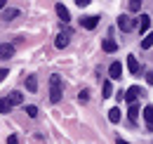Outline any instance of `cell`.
<instances>
[{"label": "cell", "instance_id": "1", "mask_svg": "<svg viewBox=\"0 0 153 144\" xmlns=\"http://www.w3.org/2000/svg\"><path fill=\"white\" fill-rule=\"evenodd\" d=\"M61 94H64V83H61V76H50V102H54L57 104L59 99H61Z\"/></svg>", "mask_w": 153, "mask_h": 144}, {"label": "cell", "instance_id": "2", "mask_svg": "<svg viewBox=\"0 0 153 144\" xmlns=\"http://www.w3.org/2000/svg\"><path fill=\"white\" fill-rule=\"evenodd\" d=\"M118 26H120V31H125V33H130L134 26H137V21H134L130 14H120L118 17Z\"/></svg>", "mask_w": 153, "mask_h": 144}, {"label": "cell", "instance_id": "3", "mask_svg": "<svg viewBox=\"0 0 153 144\" xmlns=\"http://www.w3.org/2000/svg\"><path fill=\"white\" fill-rule=\"evenodd\" d=\"M68 43H71V31H61L57 36V40H54V47H57V50H64Z\"/></svg>", "mask_w": 153, "mask_h": 144}, {"label": "cell", "instance_id": "4", "mask_svg": "<svg viewBox=\"0 0 153 144\" xmlns=\"http://www.w3.org/2000/svg\"><path fill=\"white\" fill-rule=\"evenodd\" d=\"M141 94H144V90H141V88H139V85H132V88H130V90L125 92V99H127V102H130V104H134V102H137V99H139V97H141Z\"/></svg>", "mask_w": 153, "mask_h": 144}, {"label": "cell", "instance_id": "5", "mask_svg": "<svg viewBox=\"0 0 153 144\" xmlns=\"http://www.w3.org/2000/svg\"><path fill=\"white\" fill-rule=\"evenodd\" d=\"M80 24H82V28L92 31V28H97V24H99V17H94V14H87V17L80 19Z\"/></svg>", "mask_w": 153, "mask_h": 144}, {"label": "cell", "instance_id": "6", "mask_svg": "<svg viewBox=\"0 0 153 144\" xmlns=\"http://www.w3.org/2000/svg\"><path fill=\"white\" fill-rule=\"evenodd\" d=\"M108 76H111V80H120V76H123V64H120V62H113V64L108 66Z\"/></svg>", "mask_w": 153, "mask_h": 144}, {"label": "cell", "instance_id": "7", "mask_svg": "<svg viewBox=\"0 0 153 144\" xmlns=\"http://www.w3.org/2000/svg\"><path fill=\"white\" fill-rule=\"evenodd\" d=\"M54 10H57L59 19H61L64 24H68V21H71V14H68V10L64 7V2H57V5H54Z\"/></svg>", "mask_w": 153, "mask_h": 144}, {"label": "cell", "instance_id": "8", "mask_svg": "<svg viewBox=\"0 0 153 144\" xmlns=\"http://www.w3.org/2000/svg\"><path fill=\"white\" fill-rule=\"evenodd\" d=\"M144 123H146V128L153 132V106H151V104L144 106Z\"/></svg>", "mask_w": 153, "mask_h": 144}, {"label": "cell", "instance_id": "9", "mask_svg": "<svg viewBox=\"0 0 153 144\" xmlns=\"http://www.w3.org/2000/svg\"><path fill=\"white\" fill-rule=\"evenodd\" d=\"M149 26H151V17H149V14H141V17H139V31H141V33H146V31H149Z\"/></svg>", "mask_w": 153, "mask_h": 144}, {"label": "cell", "instance_id": "10", "mask_svg": "<svg viewBox=\"0 0 153 144\" xmlns=\"http://www.w3.org/2000/svg\"><path fill=\"white\" fill-rule=\"evenodd\" d=\"M14 54V45H0V59H10Z\"/></svg>", "mask_w": 153, "mask_h": 144}, {"label": "cell", "instance_id": "11", "mask_svg": "<svg viewBox=\"0 0 153 144\" xmlns=\"http://www.w3.org/2000/svg\"><path fill=\"white\" fill-rule=\"evenodd\" d=\"M101 47H104V52H115V50H118V43H115L113 38H106Z\"/></svg>", "mask_w": 153, "mask_h": 144}, {"label": "cell", "instance_id": "12", "mask_svg": "<svg viewBox=\"0 0 153 144\" xmlns=\"http://www.w3.org/2000/svg\"><path fill=\"white\" fill-rule=\"evenodd\" d=\"M10 102H12V106H17V104L24 102V94H21L19 90H12V92H10Z\"/></svg>", "mask_w": 153, "mask_h": 144}, {"label": "cell", "instance_id": "13", "mask_svg": "<svg viewBox=\"0 0 153 144\" xmlns=\"http://www.w3.org/2000/svg\"><path fill=\"white\" fill-rule=\"evenodd\" d=\"M127 69H130L132 73H139V62H137V57H134V54L127 57Z\"/></svg>", "mask_w": 153, "mask_h": 144}, {"label": "cell", "instance_id": "14", "mask_svg": "<svg viewBox=\"0 0 153 144\" xmlns=\"http://www.w3.org/2000/svg\"><path fill=\"white\" fill-rule=\"evenodd\" d=\"M12 111V102H10V97H2L0 99V113H10Z\"/></svg>", "mask_w": 153, "mask_h": 144}, {"label": "cell", "instance_id": "15", "mask_svg": "<svg viewBox=\"0 0 153 144\" xmlns=\"http://www.w3.org/2000/svg\"><path fill=\"white\" fill-rule=\"evenodd\" d=\"M26 88L31 92H36L38 90V78H36V76H26Z\"/></svg>", "mask_w": 153, "mask_h": 144}, {"label": "cell", "instance_id": "16", "mask_svg": "<svg viewBox=\"0 0 153 144\" xmlns=\"http://www.w3.org/2000/svg\"><path fill=\"white\" fill-rule=\"evenodd\" d=\"M101 90H104V94H101L104 99L111 97V94H113V85H111V80H104V88H101Z\"/></svg>", "mask_w": 153, "mask_h": 144}, {"label": "cell", "instance_id": "17", "mask_svg": "<svg viewBox=\"0 0 153 144\" xmlns=\"http://www.w3.org/2000/svg\"><path fill=\"white\" fill-rule=\"evenodd\" d=\"M108 121H111V123H118V121H120V109L118 106L108 111Z\"/></svg>", "mask_w": 153, "mask_h": 144}, {"label": "cell", "instance_id": "18", "mask_svg": "<svg viewBox=\"0 0 153 144\" xmlns=\"http://www.w3.org/2000/svg\"><path fill=\"white\" fill-rule=\"evenodd\" d=\"M141 47H144V50L153 47V33H146V36H144V40H141Z\"/></svg>", "mask_w": 153, "mask_h": 144}, {"label": "cell", "instance_id": "19", "mask_svg": "<svg viewBox=\"0 0 153 144\" xmlns=\"http://www.w3.org/2000/svg\"><path fill=\"white\" fill-rule=\"evenodd\" d=\"M14 17H19V10H17V7H10V10H5V19H14Z\"/></svg>", "mask_w": 153, "mask_h": 144}, {"label": "cell", "instance_id": "20", "mask_svg": "<svg viewBox=\"0 0 153 144\" xmlns=\"http://www.w3.org/2000/svg\"><path fill=\"white\" fill-rule=\"evenodd\" d=\"M141 10V0H130V12H139Z\"/></svg>", "mask_w": 153, "mask_h": 144}, {"label": "cell", "instance_id": "21", "mask_svg": "<svg viewBox=\"0 0 153 144\" xmlns=\"http://www.w3.org/2000/svg\"><path fill=\"white\" fill-rule=\"evenodd\" d=\"M127 113H130V121H137V116H139V109H137V104H132Z\"/></svg>", "mask_w": 153, "mask_h": 144}, {"label": "cell", "instance_id": "22", "mask_svg": "<svg viewBox=\"0 0 153 144\" xmlns=\"http://www.w3.org/2000/svg\"><path fill=\"white\" fill-rule=\"evenodd\" d=\"M78 99H80V102H87V99H90V90H80Z\"/></svg>", "mask_w": 153, "mask_h": 144}, {"label": "cell", "instance_id": "23", "mask_svg": "<svg viewBox=\"0 0 153 144\" xmlns=\"http://www.w3.org/2000/svg\"><path fill=\"white\" fill-rule=\"evenodd\" d=\"M26 113H28L31 118H36V116H38V109H36L33 104H31V106H26Z\"/></svg>", "mask_w": 153, "mask_h": 144}, {"label": "cell", "instance_id": "24", "mask_svg": "<svg viewBox=\"0 0 153 144\" xmlns=\"http://www.w3.org/2000/svg\"><path fill=\"white\" fill-rule=\"evenodd\" d=\"M7 144H19V137H17V135H10V137H7Z\"/></svg>", "mask_w": 153, "mask_h": 144}, {"label": "cell", "instance_id": "25", "mask_svg": "<svg viewBox=\"0 0 153 144\" xmlns=\"http://www.w3.org/2000/svg\"><path fill=\"white\" fill-rule=\"evenodd\" d=\"M146 83H149V85H153V71L146 73Z\"/></svg>", "mask_w": 153, "mask_h": 144}, {"label": "cell", "instance_id": "26", "mask_svg": "<svg viewBox=\"0 0 153 144\" xmlns=\"http://www.w3.org/2000/svg\"><path fill=\"white\" fill-rule=\"evenodd\" d=\"M5 78H7V69H0V83H2Z\"/></svg>", "mask_w": 153, "mask_h": 144}, {"label": "cell", "instance_id": "27", "mask_svg": "<svg viewBox=\"0 0 153 144\" xmlns=\"http://www.w3.org/2000/svg\"><path fill=\"white\" fill-rule=\"evenodd\" d=\"M118 144H130V142H125V140H120V137H118Z\"/></svg>", "mask_w": 153, "mask_h": 144}, {"label": "cell", "instance_id": "28", "mask_svg": "<svg viewBox=\"0 0 153 144\" xmlns=\"http://www.w3.org/2000/svg\"><path fill=\"white\" fill-rule=\"evenodd\" d=\"M0 10H5V2H2V0H0Z\"/></svg>", "mask_w": 153, "mask_h": 144}]
</instances>
